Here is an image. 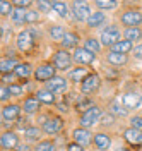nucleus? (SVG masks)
Returning <instances> with one entry per match:
<instances>
[{
  "instance_id": "obj_1",
  "label": "nucleus",
  "mask_w": 142,
  "mask_h": 151,
  "mask_svg": "<svg viewBox=\"0 0 142 151\" xmlns=\"http://www.w3.org/2000/svg\"><path fill=\"white\" fill-rule=\"evenodd\" d=\"M99 117H101V110H99L98 106H91V108H87V110L82 113V117H81V125H82V127L94 125V124L99 120Z\"/></svg>"
},
{
  "instance_id": "obj_2",
  "label": "nucleus",
  "mask_w": 142,
  "mask_h": 151,
  "mask_svg": "<svg viewBox=\"0 0 142 151\" xmlns=\"http://www.w3.org/2000/svg\"><path fill=\"white\" fill-rule=\"evenodd\" d=\"M101 41H103V45H111V47L115 43H118L120 41V31H118V28L108 26V29H104L101 33Z\"/></svg>"
},
{
  "instance_id": "obj_3",
  "label": "nucleus",
  "mask_w": 142,
  "mask_h": 151,
  "mask_svg": "<svg viewBox=\"0 0 142 151\" xmlns=\"http://www.w3.org/2000/svg\"><path fill=\"white\" fill-rule=\"evenodd\" d=\"M33 45H34V38L31 35V31H22L19 36H17V47H19L21 52L33 50Z\"/></svg>"
},
{
  "instance_id": "obj_4",
  "label": "nucleus",
  "mask_w": 142,
  "mask_h": 151,
  "mask_svg": "<svg viewBox=\"0 0 142 151\" xmlns=\"http://www.w3.org/2000/svg\"><path fill=\"white\" fill-rule=\"evenodd\" d=\"M55 69L57 67L50 65V64H45V65H39L34 72V77L38 81H51L55 77Z\"/></svg>"
},
{
  "instance_id": "obj_5",
  "label": "nucleus",
  "mask_w": 142,
  "mask_h": 151,
  "mask_svg": "<svg viewBox=\"0 0 142 151\" xmlns=\"http://www.w3.org/2000/svg\"><path fill=\"white\" fill-rule=\"evenodd\" d=\"M122 22L128 28H137L139 24L142 22V14L137 12V10H128L122 16Z\"/></svg>"
},
{
  "instance_id": "obj_6",
  "label": "nucleus",
  "mask_w": 142,
  "mask_h": 151,
  "mask_svg": "<svg viewBox=\"0 0 142 151\" xmlns=\"http://www.w3.org/2000/svg\"><path fill=\"white\" fill-rule=\"evenodd\" d=\"M72 9H74V16H76L77 21H87L89 16H91V12H89V7H87V4L86 2H74L72 4Z\"/></svg>"
},
{
  "instance_id": "obj_7",
  "label": "nucleus",
  "mask_w": 142,
  "mask_h": 151,
  "mask_svg": "<svg viewBox=\"0 0 142 151\" xmlns=\"http://www.w3.org/2000/svg\"><path fill=\"white\" fill-rule=\"evenodd\" d=\"M70 62H72V58H70V55L67 53L65 50L57 52L55 57H53V65L57 67V69H62V70L69 69V67H70Z\"/></svg>"
},
{
  "instance_id": "obj_8",
  "label": "nucleus",
  "mask_w": 142,
  "mask_h": 151,
  "mask_svg": "<svg viewBox=\"0 0 142 151\" xmlns=\"http://www.w3.org/2000/svg\"><path fill=\"white\" fill-rule=\"evenodd\" d=\"M81 88H82V93H94L96 89L99 88V76L89 74L82 81V86Z\"/></svg>"
},
{
  "instance_id": "obj_9",
  "label": "nucleus",
  "mask_w": 142,
  "mask_h": 151,
  "mask_svg": "<svg viewBox=\"0 0 142 151\" xmlns=\"http://www.w3.org/2000/svg\"><path fill=\"white\" fill-rule=\"evenodd\" d=\"M74 60L79 64H93L94 62V53H91L86 48H77L74 53Z\"/></svg>"
},
{
  "instance_id": "obj_10",
  "label": "nucleus",
  "mask_w": 142,
  "mask_h": 151,
  "mask_svg": "<svg viewBox=\"0 0 142 151\" xmlns=\"http://www.w3.org/2000/svg\"><path fill=\"white\" fill-rule=\"evenodd\" d=\"M64 127V122H62V119H58V117H53V119H50L45 122L43 125V131L46 132V134H57L60 132V129Z\"/></svg>"
},
{
  "instance_id": "obj_11",
  "label": "nucleus",
  "mask_w": 142,
  "mask_h": 151,
  "mask_svg": "<svg viewBox=\"0 0 142 151\" xmlns=\"http://www.w3.org/2000/svg\"><path fill=\"white\" fill-rule=\"evenodd\" d=\"M17 142H19V137L14 134V132H5L4 136H2V148L4 150H14V148H17Z\"/></svg>"
},
{
  "instance_id": "obj_12",
  "label": "nucleus",
  "mask_w": 142,
  "mask_h": 151,
  "mask_svg": "<svg viewBox=\"0 0 142 151\" xmlns=\"http://www.w3.org/2000/svg\"><path fill=\"white\" fill-rule=\"evenodd\" d=\"M48 91H51V93H58V91H64L67 88V81L64 77H53L51 81H48Z\"/></svg>"
},
{
  "instance_id": "obj_13",
  "label": "nucleus",
  "mask_w": 142,
  "mask_h": 151,
  "mask_svg": "<svg viewBox=\"0 0 142 151\" xmlns=\"http://www.w3.org/2000/svg\"><path fill=\"white\" fill-rule=\"evenodd\" d=\"M74 139H76L77 144H81L84 148V146H87L91 142V134H89V131H86V129H76L74 131Z\"/></svg>"
},
{
  "instance_id": "obj_14",
  "label": "nucleus",
  "mask_w": 142,
  "mask_h": 151,
  "mask_svg": "<svg viewBox=\"0 0 142 151\" xmlns=\"http://www.w3.org/2000/svg\"><path fill=\"white\" fill-rule=\"evenodd\" d=\"M125 139L130 142V144H142V131L141 129H127L125 131Z\"/></svg>"
},
{
  "instance_id": "obj_15",
  "label": "nucleus",
  "mask_w": 142,
  "mask_h": 151,
  "mask_svg": "<svg viewBox=\"0 0 142 151\" xmlns=\"http://www.w3.org/2000/svg\"><path fill=\"white\" fill-rule=\"evenodd\" d=\"M21 113V108L17 105H7L4 110H2V117L5 119V120H16L17 117H19Z\"/></svg>"
},
{
  "instance_id": "obj_16",
  "label": "nucleus",
  "mask_w": 142,
  "mask_h": 151,
  "mask_svg": "<svg viewBox=\"0 0 142 151\" xmlns=\"http://www.w3.org/2000/svg\"><path fill=\"white\" fill-rule=\"evenodd\" d=\"M123 103H125V106H128V108H137L142 103V96L137 93H128V94L123 96Z\"/></svg>"
},
{
  "instance_id": "obj_17",
  "label": "nucleus",
  "mask_w": 142,
  "mask_h": 151,
  "mask_svg": "<svg viewBox=\"0 0 142 151\" xmlns=\"http://www.w3.org/2000/svg\"><path fill=\"white\" fill-rule=\"evenodd\" d=\"M130 50H132V41H128V40H120L118 43H115L113 47H111V52L122 53V55H125V53L130 52Z\"/></svg>"
},
{
  "instance_id": "obj_18",
  "label": "nucleus",
  "mask_w": 142,
  "mask_h": 151,
  "mask_svg": "<svg viewBox=\"0 0 142 151\" xmlns=\"http://www.w3.org/2000/svg\"><path fill=\"white\" fill-rule=\"evenodd\" d=\"M94 144L98 146V150H108L110 144H111V141H110V137H108L106 134H96Z\"/></svg>"
},
{
  "instance_id": "obj_19",
  "label": "nucleus",
  "mask_w": 142,
  "mask_h": 151,
  "mask_svg": "<svg viewBox=\"0 0 142 151\" xmlns=\"http://www.w3.org/2000/svg\"><path fill=\"white\" fill-rule=\"evenodd\" d=\"M103 22H104L103 12H91V16L87 19V26H91V28H96V26H99V24H103Z\"/></svg>"
},
{
  "instance_id": "obj_20",
  "label": "nucleus",
  "mask_w": 142,
  "mask_h": 151,
  "mask_svg": "<svg viewBox=\"0 0 142 151\" xmlns=\"http://www.w3.org/2000/svg\"><path fill=\"white\" fill-rule=\"evenodd\" d=\"M36 98H38L39 103H53L55 101V94L51 93V91H48V89H45V91H38L36 93Z\"/></svg>"
},
{
  "instance_id": "obj_21",
  "label": "nucleus",
  "mask_w": 142,
  "mask_h": 151,
  "mask_svg": "<svg viewBox=\"0 0 142 151\" xmlns=\"http://www.w3.org/2000/svg\"><path fill=\"white\" fill-rule=\"evenodd\" d=\"M108 62L113 64V65H123V64H127V55L111 52V53H108Z\"/></svg>"
},
{
  "instance_id": "obj_22",
  "label": "nucleus",
  "mask_w": 142,
  "mask_h": 151,
  "mask_svg": "<svg viewBox=\"0 0 142 151\" xmlns=\"http://www.w3.org/2000/svg\"><path fill=\"white\" fill-rule=\"evenodd\" d=\"M62 43H64L65 48H74V47H77V43H79V36H77L76 33H67L65 38L62 40Z\"/></svg>"
},
{
  "instance_id": "obj_23",
  "label": "nucleus",
  "mask_w": 142,
  "mask_h": 151,
  "mask_svg": "<svg viewBox=\"0 0 142 151\" xmlns=\"http://www.w3.org/2000/svg\"><path fill=\"white\" fill-rule=\"evenodd\" d=\"M39 108V101L38 98H28L24 101V112L26 113H34Z\"/></svg>"
},
{
  "instance_id": "obj_24",
  "label": "nucleus",
  "mask_w": 142,
  "mask_h": 151,
  "mask_svg": "<svg viewBox=\"0 0 142 151\" xmlns=\"http://www.w3.org/2000/svg\"><path fill=\"white\" fill-rule=\"evenodd\" d=\"M19 65L14 58H2V62H0V69H2V72L4 74H7L9 70H12V69H16V67Z\"/></svg>"
},
{
  "instance_id": "obj_25",
  "label": "nucleus",
  "mask_w": 142,
  "mask_h": 151,
  "mask_svg": "<svg viewBox=\"0 0 142 151\" xmlns=\"http://www.w3.org/2000/svg\"><path fill=\"white\" fill-rule=\"evenodd\" d=\"M86 77H87V70H86L84 67H79V69H76V70L70 72V81H74V83L84 81Z\"/></svg>"
},
{
  "instance_id": "obj_26",
  "label": "nucleus",
  "mask_w": 142,
  "mask_h": 151,
  "mask_svg": "<svg viewBox=\"0 0 142 151\" xmlns=\"http://www.w3.org/2000/svg\"><path fill=\"white\" fill-rule=\"evenodd\" d=\"M142 38V31L139 28H127L125 29V40L133 41V40H141Z\"/></svg>"
},
{
  "instance_id": "obj_27",
  "label": "nucleus",
  "mask_w": 142,
  "mask_h": 151,
  "mask_svg": "<svg viewBox=\"0 0 142 151\" xmlns=\"http://www.w3.org/2000/svg\"><path fill=\"white\" fill-rule=\"evenodd\" d=\"M14 74L17 77H29L31 74V65L29 64H19V65L14 69Z\"/></svg>"
},
{
  "instance_id": "obj_28",
  "label": "nucleus",
  "mask_w": 142,
  "mask_h": 151,
  "mask_svg": "<svg viewBox=\"0 0 142 151\" xmlns=\"http://www.w3.org/2000/svg\"><path fill=\"white\" fill-rule=\"evenodd\" d=\"M26 14H28V10L26 9H16L14 12H12V21L17 22V24L26 22Z\"/></svg>"
},
{
  "instance_id": "obj_29",
  "label": "nucleus",
  "mask_w": 142,
  "mask_h": 151,
  "mask_svg": "<svg viewBox=\"0 0 142 151\" xmlns=\"http://www.w3.org/2000/svg\"><path fill=\"white\" fill-rule=\"evenodd\" d=\"M50 35H51V38H53V40H60V41H62V40H64V38H65V31H64V28H62V26H53V28L50 29Z\"/></svg>"
},
{
  "instance_id": "obj_30",
  "label": "nucleus",
  "mask_w": 142,
  "mask_h": 151,
  "mask_svg": "<svg viewBox=\"0 0 142 151\" xmlns=\"http://www.w3.org/2000/svg\"><path fill=\"white\" fill-rule=\"evenodd\" d=\"M86 50H89L91 53H98L99 50H101V45L96 41V40H86Z\"/></svg>"
},
{
  "instance_id": "obj_31",
  "label": "nucleus",
  "mask_w": 142,
  "mask_h": 151,
  "mask_svg": "<svg viewBox=\"0 0 142 151\" xmlns=\"http://www.w3.org/2000/svg\"><path fill=\"white\" fill-rule=\"evenodd\" d=\"M36 151H55V144L51 141H41L36 146Z\"/></svg>"
},
{
  "instance_id": "obj_32",
  "label": "nucleus",
  "mask_w": 142,
  "mask_h": 151,
  "mask_svg": "<svg viewBox=\"0 0 142 151\" xmlns=\"http://www.w3.org/2000/svg\"><path fill=\"white\" fill-rule=\"evenodd\" d=\"M53 9L58 12V16L67 17V5L64 4V2H53Z\"/></svg>"
},
{
  "instance_id": "obj_33",
  "label": "nucleus",
  "mask_w": 142,
  "mask_h": 151,
  "mask_svg": "<svg viewBox=\"0 0 142 151\" xmlns=\"http://www.w3.org/2000/svg\"><path fill=\"white\" fill-rule=\"evenodd\" d=\"M24 134H26V137H28V139H38L39 136H41L39 129H36V127H29V129H26Z\"/></svg>"
},
{
  "instance_id": "obj_34",
  "label": "nucleus",
  "mask_w": 142,
  "mask_h": 151,
  "mask_svg": "<svg viewBox=\"0 0 142 151\" xmlns=\"http://www.w3.org/2000/svg\"><path fill=\"white\" fill-rule=\"evenodd\" d=\"M96 5L101 7V9H115L116 7V2H103V0H98Z\"/></svg>"
},
{
  "instance_id": "obj_35",
  "label": "nucleus",
  "mask_w": 142,
  "mask_h": 151,
  "mask_svg": "<svg viewBox=\"0 0 142 151\" xmlns=\"http://www.w3.org/2000/svg\"><path fill=\"white\" fill-rule=\"evenodd\" d=\"M39 19L38 12H34V10H28V14H26V22H36Z\"/></svg>"
},
{
  "instance_id": "obj_36",
  "label": "nucleus",
  "mask_w": 142,
  "mask_h": 151,
  "mask_svg": "<svg viewBox=\"0 0 142 151\" xmlns=\"http://www.w3.org/2000/svg\"><path fill=\"white\" fill-rule=\"evenodd\" d=\"M9 91H10V94H14V96H21V94H22V88L17 86V84H10Z\"/></svg>"
},
{
  "instance_id": "obj_37",
  "label": "nucleus",
  "mask_w": 142,
  "mask_h": 151,
  "mask_svg": "<svg viewBox=\"0 0 142 151\" xmlns=\"http://www.w3.org/2000/svg\"><path fill=\"white\" fill-rule=\"evenodd\" d=\"M10 7H12V4H9V2H2V4H0V12H2V16L9 14Z\"/></svg>"
},
{
  "instance_id": "obj_38",
  "label": "nucleus",
  "mask_w": 142,
  "mask_h": 151,
  "mask_svg": "<svg viewBox=\"0 0 142 151\" xmlns=\"http://www.w3.org/2000/svg\"><path fill=\"white\" fill-rule=\"evenodd\" d=\"M86 106H89V108H91V106H93V105H91V101H89V100H79V103H77V108H79V110H86Z\"/></svg>"
},
{
  "instance_id": "obj_39",
  "label": "nucleus",
  "mask_w": 142,
  "mask_h": 151,
  "mask_svg": "<svg viewBox=\"0 0 142 151\" xmlns=\"http://www.w3.org/2000/svg\"><path fill=\"white\" fill-rule=\"evenodd\" d=\"M14 5L19 7V9H22V7H29V5H31V0H16Z\"/></svg>"
},
{
  "instance_id": "obj_40",
  "label": "nucleus",
  "mask_w": 142,
  "mask_h": 151,
  "mask_svg": "<svg viewBox=\"0 0 142 151\" xmlns=\"http://www.w3.org/2000/svg\"><path fill=\"white\" fill-rule=\"evenodd\" d=\"M130 122H132L133 129H141V127H142V117H133Z\"/></svg>"
},
{
  "instance_id": "obj_41",
  "label": "nucleus",
  "mask_w": 142,
  "mask_h": 151,
  "mask_svg": "<svg viewBox=\"0 0 142 151\" xmlns=\"http://www.w3.org/2000/svg\"><path fill=\"white\" fill-rule=\"evenodd\" d=\"M67 151H84V148L81 144H77V142H72V144L67 146Z\"/></svg>"
},
{
  "instance_id": "obj_42",
  "label": "nucleus",
  "mask_w": 142,
  "mask_h": 151,
  "mask_svg": "<svg viewBox=\"0 0 142 151\" xmlns=\"http://www.w3.org/2000/svg\"><path fill=\"white\" fill-rule=\"evenodd\" d=\"M38 7L41 10H50L53 7V4H50V2H38Z\"/></svg>"
},
{
  "instance_id": "obj_43",
  "label": "nucleus",
  "mask_w": 142,
  "mask_h": 151,
  "mask_svg": "<svg viewBox=\"0 0 142 151\" xmlns=\"http://www.w3.org/2000/svg\"><path fill=\"white\" fill-rule=\"evenodd\" d=\"M10 96V91H9V88H5V86H2V100L5 101L7 98Z\"/></svg>"
},
{
  "instance_id": "obj_44",
  "label": "nucleus",
  "mask_w": 142,
  "mask_h": 151,
  "mask_svg": "<svg viewBox=\"0 0 142 151\" xmlns=\"http://www.w3.org/2000/svg\"><path fill=\"white\" fill-rule=\"evenodd\" d=\"M133 55H135V58H142V45L135 47V50H133Z\"/></svg>"
},
{
  "instance_id": "obj_45",
  "label": "nucleus",
  "mask_w": 142,
  "mask_h": 151,
  "mask_svg": "<svg viewBox=\"0 0 142 151\" xmlns=\"http://www.w3.org/2000/svg\"><path fill=\"white\" fill-rule=\"evenodd\" d=\"M113 112H115V113H120V115H125V113H127V110H123V108H120L118 105L115 103V105H113Z\"/></svg>"
},
{
  "instance_id": "obj_46",
  "label": "nucleus",
  "mask_w": 142,
  "mask_h": 151,
  "mask_svg": "<svg viewBox=\"0 0 142 151\" xmlns=\"http://www.w3.org/2000/svg\"><path fill=\"white\" fill-rule=\"evenodd\" d=\"M111 122H113V117H111V115H104L103 117V124L108 125V124H111Z\"/></svg>"
},
{
  "instance_id": "obj_47",
  "label": "nucleus",
  "mask_w": 142,
  "mask_h": 151,
  "mask_svg": "<svg viewBox=\"0 0 142 151\" xmlns=\"http://www.w3.org/2000/svg\"><path fill=\"white\" fill-rule=\"evenodd\" d=\"M2 79H4V81H14V76L12 74H4L2 76Z\"/></svg>"
},
{
  "instance_id": "obj_48",
  "label": "nucleus",
  "mask_w": 142,
  "mask_h": 151,
  "mask_svg": "<svg viewBox=\"0 0 142 151\" xmlns=\"http://www.w3.org/2000/svg\"><path fill=\"white\" fill-rule=\"evenodd\" d=\"M16 151H28V146H17Z\"/></svg>"
},
{
  "instance_id": "obj_49",
  "label": "nucleus",
  "mask_w": 142,
  "mask_h": 151,
  "mask_svg": "<svg viewBox=\"0 0 142 151\" xmlns=\"http://www.w3.org/2000/svg\"><path fill=\"white\" fill-rule=\"evenodd\" d=\"M116 151H127V148H118Z\"/></svg>"
}]
</instances>
